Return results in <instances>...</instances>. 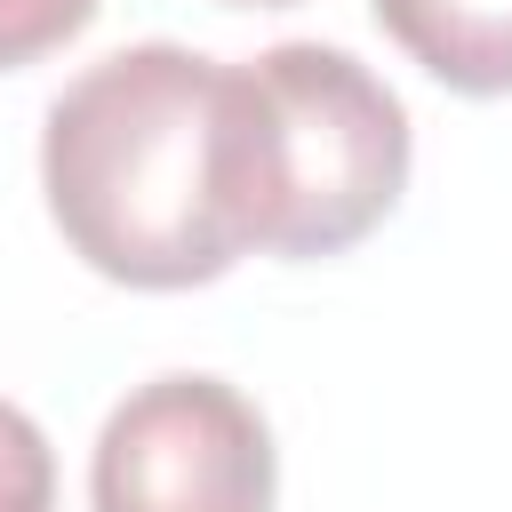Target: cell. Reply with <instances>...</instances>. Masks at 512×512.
<instances>
[{"label": "cell", "instance_id": "52a82bcc", "mask_svg": "<svg viewBox=\"0 0 512 512\" xmlns=\"http://www.w3.org/2000/svg\"><path fill=\"white\" fill-rule=\"evenodd\" d=\"M224 8H296V0H224Z\"/></svg>", "mask_w": 512, "mask_h": 512}, {"label": "cell", "instance_id": "6da1fadb", "mask_svg": "<svg viewBox=\"0 0 512 512\" xmlns=\"http://www.w3.org/2000/svg\"><path fill=\"white\" fill-rule=\"evenodd\" d=\"M40 192L64 248L120 288H208L240 264L224 208V64L136 40L88 64L40 128Z\"/></svg>", "mask_w": 512, "mask_h": 512}, {"label": "cell", "instance_id": "277c9868", "mask_svg": "<svg viewBox=\"0 0 512 512\" xmlns=\"http://www.w3.org/2000/svg\"><path fill=\"white\" fill-rule=\"evenodd\" d=\"M376 24L456 96H512V0H368Z\"/></svg>", "mask_w": 512, "mask_h": 512}, {"label": "cell", "instance_id": "5b68a950", "mask_svg": "<svg viewBox=\"0 0 512 512\" xmlns=\"http://www.w3.org/2000/svg\"><path fill=\"white\" fill-rule=\"evenodd\" d=\"M0 512H56V448L16 400H0Z\"/></svg>", "mask_w": 512, "mask_h": 512}, {"label": "cell", "instance_id": "8992f818", "mask_svg": "<svg viewBox=\"0 0 512 512\" xmlns=\"http://www.w3.org/2000/svg\"><path fill=\"white\" fill-rule=\"evenodd\" d=\"M96 24V0H0V72L56 56Z\"/></svg>", "mask_w": 512, "mask_h": 512}, {"label": "cell", "instance_id": "7a4b0ae2", "mask_svg": "<svg viewBox=\"0 0 512 512\" xmlns=\"http://www.w3.org/2000/svg\"><path fill=\"white\" fill-rule=\"evenodd\" d=\"M408 192V104L328 40L224 64V208L240 256L320 264Z\"/></svg>", "mask_w": 512, "mask_h": 512}, {"label": "cell", "instance_id": "3957f363", "mask_svg": "<svg viewBox=\"0 0 512 512\" xmlns=\"http://www.w3.org/2000/svg\"><path fill=\"white\" fill-rule=\"evenodd\" d=\"M280 448L264 408L200 368L136 384L88 456V512H272Z\"/></svg>", "mask_w": 512, "mask_h": 512}]
</instances>
